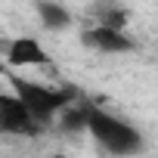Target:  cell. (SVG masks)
Segmentation results:
<instances>
[{
	"label": "cell",
	"instance_id": "6da1fadb",
	"mask_svg": "<svg viewBox=\"0 0 158 158\" xmlns=\"http://www.w3.org/2000/svg\"><path fill=\"white\" fill-rule=\"evenodd\" d=\"M84 130L96 139L99 149H106L109 155H139L146 149V139L139 133V127H133L130 121L118 118L115 112H106V109H87V124Z\"/></svg>",
	"mask_w": 158,
	"mask_h": 158
},
{
	"label": "cell",
	"instance_id": "7a4b0ae2",
	"mask_svg": "<svg viewBox=\"0 0 158 158\" xmlns=\"http://www.w3.org/2000/svg\"><path fill=\"white\" fill-rule=\"evenodd\" d=\"M13 93L25 102V109L37 121V127L50 124L68 106V93L53 90V87H44V84H34V81H28V77H13Z\"/></svg>",
	"mask_w": 158,
	"mask_h": 158
},
{
	"label": "cell",
	"instance_id": "3957f363",
	"mask_svg": "<svg viewBox=\"0 0 158 158\" xmlns=\"http://www.w3.org/2000/svg\"><path fill=\"white\" fill-rule=\"evenodd\" d=\"M81 44L90 47V50H96V53H109V56L133 50V40L124 34V28H115V25H106V22L96 25V28H90V31H84Z\"/></svg>",
	"mask_w": 158,
	"mask_h": 158
},
{
	"label": "cell",
	"instance_id": "277c9868",
	"mask_svg": "<svg viewBox=\"0 0 158 158\" xmlns=\"http://www.w3.org/2000/svg\"><path fill=\"white\" fill-rule=\"evenodd\" d=\"M37 121L16 93H0V133H34Z\"/></svg>",
	"mask_w": 158,
	"mask_h": 158
},
{
	"label": "cell",
	"instance_id": "5b68a950",
	"mask_svg": "<svg viewBox=\"0 0 158 158\" xmlns=\"http://www.w3.org/2000/svg\"><path fill=\"white\" fill-rule=\"evenodd\" d=\"M6 62L16 68H37L50 62V53L44 50V44L31 34H19L6 44Z\"/></svg>",
	"mask_w": 158,
	"mask_h": 158
},
{
	"label": "cell",
	"instance_id": "8992f818",
	"mask_svg": "<svg viewBox=\"0 0 158 158\" xmlns=\"http://www.w3.org/2000/svg\"><path fill=\"white\" fill-rule=\"evenodd\" d=\"M34 13L47 31H65L71 25V13L59 0H34Z\"/></svg>",
	"mask_w": 158,
	"mask_h": 158
}]
</instances>
